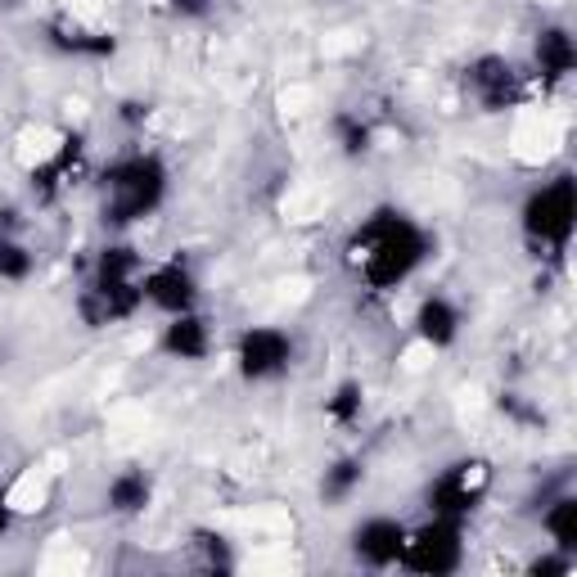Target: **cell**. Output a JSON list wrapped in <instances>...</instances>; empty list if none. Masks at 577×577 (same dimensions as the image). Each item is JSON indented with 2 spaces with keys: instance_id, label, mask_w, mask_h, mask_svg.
<instances>
[{
  "instance_id": "obj_1",
  "label": "cell",
  "mask_w": 577,
  "mask_h": 577,
  "mask_svg": "<svg viewBox=\"0 0 577 577\" xmlns=\"http://www.w3.org/2000/svg\"><path fill=\"white\" fill-rule=\"evenodd\" d=\"M371 244V253H366V276H371V285H398L406 271L419 262V253H424V239H419V230L411 226V222H402V217H392V212H384V217L361 235Z\"/></svg>"
},
{
  "instance_id": "obj_2",
  "label": "cell",
  "mask_w": 577,
  "mask_h": 577,
  "mask_svg": "<svg viewBox=\"0 0 577 577\" xmlns=\"http://www.w3.org/2000/svg\"><path fill=\"white\" fill-rule=\"evenodd\" d=\"M109 190H113L109 222L145 217V212L154 208L159 195H163V167L154 159H131V163H123V167L109 176Z\"/></svg>"
},
{
  "instance_id": "obj_3",
  "label": "cell",
  "mask_w": 577,
  "mask_h": 577,
  "mask_svg": "<svg viewBox=\"0 0 577 577\" xmlns=\"http://www.w3.org/2000/svg\"><path fill=\"white\" fill-rule=\"evenodd\" d=\"M402 560L415 573H451L455 564H461V532H455V524L424 528L411 545H402Z\"/></svg>"
},
{
  "instance_id": "obj_4",
  "label": "cell",
  "mask_w": 577,
  "mask_h": 577,
  "mask_svg": "<svg viewBox=\"0 0 577 577\" xmlns=\"http://www.w3.org/2000/svg\"><path fill=\"white\" fill-rule=\"evenodd\" d=\"M528 230L541 235V239H568L573 230V180L560 176L551 190H541L532 203H528Z\"/></svg>"
},
{
  "instance_id": "obj_5",
  "label": "cell",
  "mask_w": 577,
  "mask_h": 577,
  "mask_svg": "<svg viewBox=\"0 0 577 577\" xmlns=\"http://www.w3.org/2000/svg\"><path fill=\"white\" fill-rule=\"evenodd\" d=\"M239 361H244V375L249 379H262L271 371H280L285 361H289V339L276 329H253L244 348H239Z\"/></svg>"
},
{
  "instance_id": "obj_6",
  "label": "cell",
  "mask_w": 577,
  "mask_h": 577,
  "mask_svg": "<svg viewBox=\"0 0 577 577\" xmlns=\"http://www.w3.org/2000/svg\"><path fill=\"white\" fill-rule=\"evenodd\" d=\"M402 528L398 524H388V519H375L356 532V555L361 560H371V564H392V560H402Z\"/></svg>"
},
{
  "instance_id": "obj_7",
  "label": "cell",
  "mask_w": 577,
  "mask_h": 577,
  "mask_svg": "<svg viewBox=\"0 0 577 577\" xmlns=\"http://www.w3.org/2000/svg\"><path fill=\"white\" fill-rule=\"evenodd\" d=\"M149 298H154L159 308H167V312H186L190 298H195V285H190V276L180 266H167V271H159V276L149 280Z\"/></svg>"
},
{
  "instance_id": "obj_8",
  "label": "cell",
  "mask_w": 577,
  "mask_h": 577,
  "mask_svg": "<svg viewBox=\"0 0 577 577\" xmlns=\"http://www.w3.org/2000/svg\"><path fill=\"white\" fill-rule=\"evenodd\" d=\"M474 86L482 90V100H488L492 109L514 100V73L501 64V59H482V64L474 68Z\"/></svg>"
},
{
  "instance_id": "obj_9",
  "label": "cell",
  "mask_w": 577,
  "mask_h": 577,
  "mask_svg": "<svg viewBox=\"0 0 577 577\" xmlns=\"http://www.w3.org/2000/svg\"><path fill=\"white\" fill-rule=\"evenodd\" d=\"M434 505L442 510V514H465L469 505H474V492H469V482H465V469H455V474H447L438 488H434Z\"/></svg>"
},
{
  "instance_id": "obj_10",
  "label": "cell",
  "mask_w": 577,
  "mask_h": 577,
  "mask_svg": "<svg viewBox=\"0 0 577 577\" xmlns=\"http://www.w3.org/2000/svg\"><path fill=\"white\" fill-rule=\"evenodd\" d=\"M419 334L429 343H451L455 334V312L447 308V302H424L419 308Z\"/></svg>"
},
{
  "instance_id": "obj_11",
  "label": "cell",
  "mask_w": 577,
  "mask_h": 577,
  "mask_svg": "<svg viewBox=\"0 0 577 577\" xmlns=\"http://www.w3.org/2000/svg\"><path fill=\"white\" fill-rule=\"evenodd\" d=\"M537 59H541V68H545V73L560 77V73L573 68V41H568L564 33H545L541 46H537Z\"/></svg>"
},
{
  "instance_id": "obj_12",
  "label": "cell",
  "mask_w": 577,
  "mask_h": 577,
  "mask_svg": "<svg viewBox=\"0 0 577 577\" xmlns=\"http://www.w3.org/2000/svg\"><path fill=\"white\" fill-rule=\"evenodd\" d=\"M167 348L180 352V356H203L208 339H203V325L195 316H180L172 329H167Z\"/></svg>"
},
{
  "instance_id": "obj_13",
  "label": "cell",
  "mask_w": 577,
  "mask_h": 577,
  "mask_svg": "<svg viewBox=\"0 0 577 577\" xmlns=\"http://www.w3.org/2000/svg\"><path fill=\"white\" fill-rule=\"evenodd\" d=\"M136 266V258L127 249H109L104 266H100V289H127V271Z\"/></svg>"
},
{
  "instance_id": "obj_14",
  "label": "cell",
  "mask_w": 577,
  "mask_h": 577,
  "mask_svg": "<svg viewBox=\"0 0 577 577\" xmlns=\"http://www.w3.org/2000/svg\"><path fill=\"white\" fill-rule=\"evenodd\" d=\"M145 497H149V488H145V478H140V474L117 478V482H113V492H109V501H113L117 510H140Z\"/></svg>"
},
{
  "instance_id": "obj_15",
  "label": "cell",
  "mask_w": 577,
  "mask_h": 577,
  "mask_svg": "<svg viewBox=\"0 0 577 577\" xmlns=\"http://www.w3.org/2000/svg\"><path fill=\"white\" fill-rule=\"evenodd\" d=\"M551 532L560 537L564 551H573L577 545V501H560L555 514H551Z\"/></svg>"
},
{
  "instance_id": "obj_16",
  "label": "cell",
  "mask_w": 577,
  "mask_h": 577,
  "mask_svg": "<svg viewBox=\"0 0 577 577\" xmlns=\"http://www.w3.org/2000/svg\"><path fill=\"white\" fill-rule=\"evenodd\" d=\"M356 478H361V465H352V461H348V465H339V469H334V478L325 482V497H343Z\"/></svg>"
},
{
  "instance_id": "obj_17",
  "label": "cell",
  "mask_w": 577,
  "mask_h": 577,
  "mask_svg": "<svg viewBox=\"0 0 577 577\" xmlns=\"http://www.w3.org/2000/svg\"><path fill=\"white\" fill-rule=\"evenodd\" d=\"M0 276H27V258L14 244H0Z\"/></svg>"
},
{
  "instance_id": "obj_18",
  "label": "cell",
  "mask_w": 577,
  "mask_h": 577,
  "mask_svg": "<svg viewBox=\"0 0 577 577\" xmlns=\"http://www.w3.org/2000/svg\"><path fill=\"white\" fill-rule=\"evenodd\" d=\"M356 402H361V392L348 384L339 398H334V415H339V419H352V415H356Z\"/></svg>"
},
{
  "instance_id": "obj_19",
  "label": "cell",
  "mask_w": 577,
  "mask_h": 577,
  "mask_svg": "<svg viewBox=\"0 0 577 577\" xmlns=\"http://www.w3.org/2000/svg\"><path fill=\"white\" fill-rule=\"evenodd\" d=\"M172 5H176L180 14H203V10H208V0H172Z\"/></svg>"
},
{
  "instance_id": "obj_20",
  "label": "cell",
  "mask_w": 577,
  "mask_h": 577,
  "mask_svg": "<svg viewBox=\"0 0 577 577\" xmlns=\"http://www.w3.org/2000/svg\"><path fill=\"white\" fill-rule=\"evenodd\" d=\"M564 568H568L564 560H537V564H532V573H537V577H541V573H564Z\"/></svg>"
},
{
  "instance_id": "obj_21",
  "label": "cell",
  "mask_w": 577,
  "mask_h": 577,
  "mask_svg": "<svg viewBox=\"0 0 577 577\" xmlns=\"http://www.w3.org/2000/svg\"><path fill=\"white\" fill-rule=\"evenodd\" d=\"M5 528H10V510H5V505H0V532H5Z\"/></svg>"
}]
</instances>
